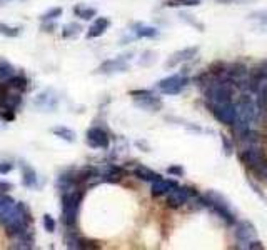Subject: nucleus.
<instances>
[{
  "instance_id": "nucleus-30",
  "label": "nucleus",
  "mask_w": 267,
  "mask_h": 250,
  "mask_svg": "<svg viewBox=\"0 0 267 250\" xmlns=\"http://www.w3.org/2000/svg\"><path fill=\"white\" fill-rule=\"evenodd\" d=\"M42 223H44V228L49 233H54L55 232L57 222H55V218L50 215V213H44V217H42Z\"/></svg>"
},
{
  "instance_id": "nucleus-40",
  "label": "nucleus",
  "mask_w": 267,
  "mask_h": 250,
  "mask_svg": "<svg viewBox=\"0 0 267 250\" xmlns=\"http://www.w3.org/2000/svg\"><path fill=\"white\" fill-rule=\"evenodd\" d=\"M265 180H267V177H265Z\"/></svg>"
},
{
  "instance_id": "nucleus-20",
  "label": "nucleus",
  "mask_w": 267,
  "mask_h": 250,
  "mask_svg": "<svg viewBox=\"0 0 267 250\" xmlns=\"http://www.w3.org/2000/svg\"><path fill=\"white\" fill-rule=\"evenodd\" d=\"M64 242H65V247H69V248H85L83 238L78 235L75 228H67Z\"/></svg>"
},
{
  "instance_id": "nucleus-13",
  "label": "nucleus",
  "mask_w": 267,
  "mask_h": 250,
  "mask_svg": "<svg viewBox=\"0 0 267 250\" xmlns=\"http://www.w3.org/2000/svg\"><path fill=\"white\" fill-rule=\"evenodd\" d=\"M234 235L237 238V242H249L257 238V230L249 220H235Z\"/></svg>"
},
{
  "instance_id": "nucleus-22",
  "label": "nucleus",
  "mask_w": 267,
  "mask_h": 250,
  "mask_svg": "<svg viewBox=\"0 0 267 250\" xmlns=\"http://www.w3.org/2000/svg\"><path fill=\"white\" fill-rule=\"evenodd\" d=\"M249 19L257 24V29L260 30V32H267V9L255 10V12L249 15Z\"/></svg>"
},
{
  "instance_id": "nucleus-27",
  "label": "nucleus",
  "mask_w": 267,
  "mask_h": 250,
  "mask_svg": "<svg viewBox=\"0 0 267 250\" xmlns=\"http://www.w3.org/2000/svg\"><path fill=\"white\" fill-rule=\"evenodd\" d=\"M15 205V200L12 197L5 195V194H0V220H2V217L7 213L10 208Z\"/></svg>"
},
{
  "instance_id": "nucleus-24",
  "label": "nucleus",
  "mask_w": 267,
  "mask_h": 250,
  "mask_svg": "<svg viewBox=\"0 0 267 250\" xmlns=\"http://www.w3.org/2000/svg\"><path fill=\"white\" fill-rule=\"evenodd\" d=\"M5 83H7L10 88H14V90H19V92H24L25 88H27V79H25L24 75H14V77H10L9 80H5Z\"/></svg>"
},
{
  "instance_id": "nucleus-28",
  "label": "nucleus",
  "mask_w": 267,
  "mask_h": 250,
  "mask_svg": "<svg viewBox=\"0 0 267 250\" xmlns=\"http://www.w3.org/2000/svg\"><path fill=\"white\" fill-rule=\"evenodd\" d=\"M75 14L80 17L82 20H91L97 15V10L92 7H83V5H77L75 7Z\"/></svg>"
},
{
  "instance_id": "nucleus-15",
  "label": "nucleus",
  "mask_w": 267,
  "mask_h": 250,
  "mask_svg": "<svg viewBox=\"0 0 267 250\" xmlns=\"http://www.w3.org/2000/svg\"><path fill=\"white\" fill-rule=\"evenodd\" d=\"M20 170H22V184L24 187H27V189H35L39 184V179H37V172L34 170V167H30L29 164L25 162H20L19 164Z\"/></svg>"
},
{
  "instance_id": "nucleus-19",
  "label": "nucleus",
  "mask_w": 267,
  "mask_h": 250,
  "mask_svg": "<svg viewBox=\"0 0 267 250\" xmlns=\"http://www.w3.org/2000/svg\"><path fill=\"white\" fill-rule=\"evenodd\" d=\"M132 32L135 35V39H155V37H159V30H157L155 27H150V25H144V24H135Z\"/></svg>"
},
{
  "instance_id": "nucleus-1",
  "label": "nucleus",
  "mask_w": 267,
  "mask_h": 250,
  "mask_svg": "<svg viewBox=\"0 0 267 250\" xmlns=\"http://www.w3.org/2000/svg\"><path fill=\"white\" fill-rule=\"evenodd\" d=\"M30 222H32V213L24 202H15V205L2 217L0 223L5 228V233L10 238H19L27 235L30 232Z\"/></svg>"
},
{
  "instance_id": "nucleus-32",
  "label": "nucleus",
  "mask_w": 267,
  "mask_h": 250,
  "mask_svg": "<svg viewBox=\"0 0 267 250\" xmlns=\"http://www.w3.org/2000/svg\"><path fill=\"white\" fill-rule=\"evenodd\" d=\"M237 248H250V250H260L264 248V243L257 240V238H254V240H249V242H239L237 245H235Z\"/></svg>"
},
{
  "instance_id": "nucleus-2",
  "label": "nucleus",
  "mask_w": 267,
  "mask_h": 250,
  "mask_svg": "<svg viewBox=\"0 0 267 250\" xmlns=\"http://www.w3.org/2000/svg\"><path fill=\"white\" fill-rule=\"evenodd\" d=\"M199 202H201L202 208H209L212 213L227 223V225H234L235 223V213L232 210V205L227 200V197H224L221 192L217 190H207L206 194L199 195Z\"/></svg>"
},
{
  "instance_id": "nucleus-34",
  "label": "nucleus",
  "mask_w": 267,
  "mask_h": 250,
  "mask_svg": "<svg viewBox=\"0 0 267 250\" xmlns=\"http://www.w3.org/2000/svg\"><path fill=\"white\" fill-rule=\"evenodd\" d=\"M221 142H222V150L226 155H232L234 150H235V145L232 144V140H230L227 135H222L221 137Z\"/></svg>"
},
{
  "instance_id": "nucleus-36",
  "label": "nucleus",
  "mask_w": 267,
  "mask_h": 250,
  "mask_svg": "<svg viewBox=\"0 0 267 250\" xmlns=\"http://www.w3.org/2000/svg\"><path fill=\"white\" fill-rule=\"evenodd\" d=\"M14 170V164L10 162H0V175H7Z\"/></svg>"
},
{
  "instance_id": "nucleus-17",
  "label": "nucleus",
  "mask_w": 267,
  "mask_h": 250,
  "mask_svg": "<svg viewBox=\"0 0 267 250\" xmlns=\"http://www.w3.org/2000/svg\"><path fill=\"white\" fill-rule=\"evenodd\" d=\"M111 27V20L107 17H97V20L94 22L87 30V39H97L102 37L106 34V30Z\"/></svg>"
},
{
  "instance_id": "nucleus-7",
  "label": "nucleus",
  "mask_w": 267,
  "mask_h": 250,
  "mask_svg": "<svg viewBox=\"0 0 267 250\" xmlns=\"http://www.w3.org/2000/svg\"><path fill=\"white\" fill-rule=\"evenodd\" d=\"M199 192H196L192 187L187 185H175L169 194H167V207L170 208H181L187 205L191 202V199L194 195H197Z\"/></svg>"
},
{
  "instance_id": "nucleus-8",
  "label": "nucleus",
  "mask_w": 267,
  "mask_h": 250,
  "mask_svg": "<svg viewBox=\"0 0 267 250\" xmlns=\"http://www.w3.org/2000/svg\"><path fill=\"white\" fill-rule=\"evenodd\" d=\"M20 103H22V92L10 88L5 82L0 83V107L4 110L15 112L20 107Z\"/></svg>"
},
{
  "instance_id": "nucleus-11",
  "label": "nucleus",
  "mask_w": 267,
  "mask_h": 250,
  "mask_svg": "<svg viewBox=\"0 0 267 250\" xmlns=\"http://www.w3.org/2000/svg\"><path fill=\"white\" fill-rule=\"evenodd\" d=\"M85 142L92 149H109L111 145V137L101 127H91L85 134Z\"/></svg>"
},
{
  "instance_id": "nucleus-14",
  "label": "nucleus",
  "mask_w": 267,
  "mask_h": 250,
  "mask_svg": "<svg viewBox=\"0 0 267 250\" xmlns=\"http://www.w3.org/2000/svg\"><path fill=\"white\" fill-rule=\"evenodd\" d=\"M55 187L62 192H69L72 189H77V187H80L78 184V179H77V174H72V172H64V174H60L57 177V182H55Z\"/></svg>"
},
{
  "instance_id": "nucleus-39",
  "label": "nucleus",
  "mask_w": 267,
  "mask_h": 250,
  "mask_svg": "<svg viewBox=\"0 0 267 250\" xmlns=\"http://www.w3.org/2000/svg\"><path fill=\"white\" fill-rule=\"evenodd\" d=\"M0 117L4 118V120H14V112L12 110H4L0 113Z\"/></svg>"
},
{
  "instance_id": "nucleus-21",
  "label": "nucleus",
  "mask_w": 267,
  "mask_h": 250,
  "mask_svg": "<svg viewBox=\"0 0 267 250\" xmlns=\"http://www.w3.org/2000/svg\"><path fill=\"white\" fill-rule=\"evenodd\" d=\"M52 134L55 135V137H59V139H62V140H65V142H75V132L72 129H69V127H64V125H57V127H52V130H50Z\"/></svg>"
},
{
  "instance_id": "nucleus-38",
  "label": "nucleus",
  "mask_w": 267,
  "mask_h": 250,
  "mask_svg": "<svg viewBox=\"0 0 267 250\" xmlns=\"http://www.w3.org/2000/svg\"><path fill=\"white\" fill-rule=\"evenodd\" d=\"M219 4H249L254 0H217Z\"/></svg>"
},
{
  "instance_id": "nucleus-25",
  "label": "nucleus",
  "mask_w": 267,
  "mask_h": 250,
  "mask_svg": "<svg viewBox=\"0 0 267 250\" xmlns=\"http://www.w3.org/2000/svg\"><path fill=\"white\" fill-rule=\"evenodd\" d=\"M179 17H181V20H184L186 24H189L191 27L197 29L199 32H204V29H206V25H204L202 22H199V20L194 17V15H191L189 12H179Z\"/></svg>"
},
{
  "instance_id": "nucleus-10",
  "label": "nucleus",
  "mask_w": 267,
  "mask_h": 250,
  "mask_svg": "<svg viewBox=\"0 0 267 250\" xmlns=\"http://www.w3.org/2000/svg\"><path fill=\"white\" fill-rule=\"evenodd\" d=\"M129 60H130V55H120V57H115V59L106 60L99 65L97 74L114 75V74H120V72H127L129 70Z\"/></svg>"
},
{
  "instance_id": "nucleus-29",
  "label": "nucleus",
  "mask_w": 267,
  "mask_h": 250,
  "mask_svg": "<svg viewBox=\"0 0 267 250\" xmlns=\"http://www.w3.org/2000/svg\"><path fill=\"white\" fill-rule=\"evenodd\" d=\"M157 60V54L152 50H145L142 57H140V60H139V64L142 65V67H149V65H152L154 62Z\"/></svg>"
},
{
  "instance_id": "nucleus-23",
  "label": "nucleus",
  "mask_w": 267,
  "mask_h": 250,
  "mask_svg": "<svg viewBox=\"0 0 267 250\" xmlns=\"http://www.w3.org/2000/svg\"><path fill=\"white\" fill-rule=\"evenodd\" d=\"M15 75V67L10 64L9 60L0 59V82L9 80L10 77Z\"/></svg>"
},
{
  "instance_id": "nucleus-37",
  "label": "nucleus",
  "mask_w": 267,
  "mask_h": 250,
  "mask_svg": "<svg viewBox=\"0 0 267 250\" xmlns=\"http://www.w3.org/2000/svg\"><path fill=\"white\" fill-rule=\"evenodd\" d=\"M9 190H12V184L7 180H0V194H5Z\"/></svg>"
},
{
  "instance_id": "nucleus-12",
  "label": "nucleus",
  "mask_w": 267,
  "mask_h": 250,
  "mask_svg": "<svg viewBox=\"0 0 267 250\" xmlns=\"http://www.w3.org/2000/svg\"><path fill=\"white\" fill-rule=\"evenodd\" d=\"M197 52H199V47H197V45L186 47V49L174 52V54H172L169 59L165 60V69H175V67H179L181 64L191 62L194 57L197 55Z\"/></svg>"
},
{
  "instance_id": "nucleus-6",
  "label": "nucleus",
  "mask_w": 267,
  "mask_h": 250,
  "mask_svg": "<svg viewBox=\"0 0 267 250\" xmlns=\"http://www.w3.org/2000/svg\"><path fill=\"white\" fill-rule=\"evenodd\" d=\"M191 79L187 77V74H174V75H169L165 77V79H162L157 82V90L160 93H164V95H179V93L184 90V88L189 85Z\"/></svg>"
},
{
  "instance_id": "nucleus-4",
  "label": "nucleus",
  "mask_w": 267,
  "mask_h": 250,
  "mask_svg": "<svg viewBox=\"0 0 267 250\" xmlns=\"http://www.w3.org/2000/svg\"><path fill=\"white\" fill-rule=\"evenodd\" d=\"M62 222L67 228H75L78 220V210H80L83 200V189L77 187L69 192H62Z\"/></svg>"
},
{
  "instance_id": "nucleus-9",
  "label": "nucleus",
  "mask_w": 267,
  "mask_h": 250,
  "mask_svg": "<svg viewBox=\"0 0 267 250\" xmlns=\"http://www.w3.org/2000/svg\"><path fill=\"white\" fill-rule=\"evenodd\" d=\"M209 112L212 113L214 118H216L217 122H221L222 125H230L234 123V118H235V105H234V100L232 102H226V103H216V105H207Z\"/></svg>"
},
{
  "instance_id": "nucleus-18",
  "label": "nucleus",
  "mask_w": 267,
  "mask_h": 250,
  "mask_svg": "<svg viewBox=\"0 0 267 250\" xmlns=\"http://www.w3.org/2000/svg\"><path fill=\"white\" fill-rule=\"evenodd\" d=\"M134 175L137 177L139 180L150 182V184L160 179V174H157V172H154L152 169H149V167H145V165H137V167H135V169H134Z\"/></svg>"
},
{
  "instance_id": "nucleus-26",
  "label": "nucleus",
  "mask_w": 267,
  "mask_h": 250,
  "mask_svg": "<svg viewBox=\"0 0 267 250\" xmlns=\"http://www.w3.org/2000/svg\"><path fill=\"white\" fill-rule=\"evenodd\" d=\"M80 32H82V25L77 24V22H72V24L65 25L62 35H64L65 39H75L77 35H80Z\"/></svg>"
},
{
  "instance_id": "nucleus-16",
  "label": "nucleus",
  "mask_w": 267,
  "mask_h": 250,
  "mask_svg": "<svg viewBox=\"0 0 267 250\" xmlns=\"http://www.w3.org/2000/svg\"><path fill=\"white\" fill-rule=\"evenodd\" d=\"M175 185H177V182L169 180V179H164V177H160L159 180L152 182V187H150V194H152L154 197L167 195L172 189H174Z\"/></svg>"
},
{
  "instance_id": "nucleus-31",
  "label": "nucleus",
  "mask_w": 267,
  "mask_h": 250,
  "mask_svg": "<svg viewBox=\"0 0 267 250\" xmlns=\"http://www.w3.org/2000/svg\"><path fill=\"white\" fill-rule=\"evenodd\" d=\"M62 12H64V10H62V7H54V9H50V10H47L45 14H42V20H44V22H49V20H55V19H59L60 15H62Z\"/></svg>"
},
{
  "instance_id": "nucleus-35",
  "label": "nucleus",
  "mask_w": 267,
  "mask_h": 250,
  "mask_svg": "<svg viewBox=\"0 0 267 250\" xmlns=\"http://www.w3.org/2000/svg\"><path fill=\"white\" fill-rule=\"evenodd\" d=\"M167 174L174 175V177H182L186 174V170L182 165H170V167H167Z\"/></svg>"
},
{
  "instance_id": "nucleus-3",
  "label": "nucleus",
  "mask_w": 267,
  "mask_h": 250,
  "mask_svg": "<svg viewBox=\"0 0 267 250\" xmlns=\"http://www.w3.org/2000/svg\"><path fill=\"white\" fill-rule=\"evenodd\" d=\"M239 160L259 180L267 177V157L262 149L259 147V144L244 145V149L239 152Z\"/></svg>"
},
{
  "instance_id": "nucleus-5",
  "label": "nucleus",
  "mask_w": 267,
  "mask_h": 250,
  "mask_svg": "<svg viewBox=\"0 0 267 250\" xmlns=\"http://www.w3.org/2000/svg\"><path fill=\"white\" fill-rule=\"evenodd\" d=\"M130 95L134 98V105L142 108L145 112H159L164 107L160 97H157L152 90H145V88H139V90H132Z\"/></svg>"
},
{
  "instance_id": "nucleus-33",
  "label": "nucleus",
  "mask_w": 267,
  "mask_h": 250,
  "mask_svg": "<svg viewBox=\"0 0 267 250\" xmlns=\"http://www.w3.org/2000/svg\"><path fill=\"white\" fill-rule=\"evenodd\" d=\"M19 34H20L19 29L10 27V25H5V24H0V35H4V37L14 39V37H17Z\"/></svg>"
}]
</instances>
